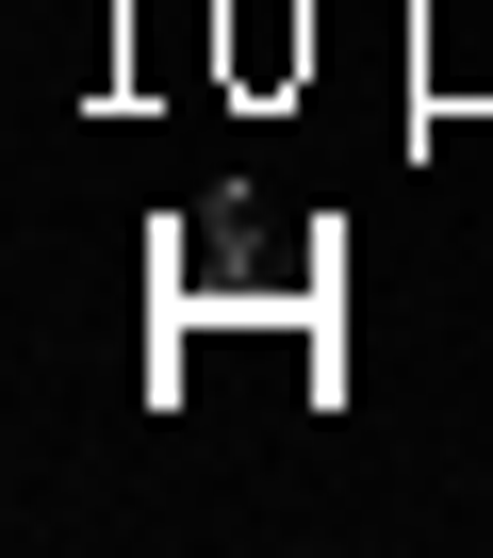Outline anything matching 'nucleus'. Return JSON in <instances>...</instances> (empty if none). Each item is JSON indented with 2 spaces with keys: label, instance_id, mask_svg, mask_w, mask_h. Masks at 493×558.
Returning a JSON list of instances; mask_svg holds the SVG:
<instances>
[{
  "label": "nucleus",
  "instance_id": "obj_3",
  "mask_svg": "<svg viewBox=\"0 0 493 558\" xmlns=\"http://www.w3.org/2000/svg\"><path fill=\"white\" fill-rule=\"evenodd\" d=\"M411 99H428V116H460V99H493V17H477V0H460V17H428V34H411Z\"/></svg>",
  "mask_w": 493,
  "mask_h": 558
},
{
  "label": "nucleus",
  "instance_id": "obj_1",
  "mask_svg": "<svg viewBox=\"0 0 493 558\" xmlns=\"http://www.w3.org/2000/svg\"><path fill=\"white\" fill-rule=\"evenodd\" d=\"M329 246L346 230L264 246V197H197L165 230V313H329Z\"/></svg>",
  "mask_w": 493,
  "mask_h": 558
},
{
  "label": "nucleus",
  "instance_id": "obj_2",
  "mask_svg": "<svg viewBox=\"0 0 493 558\" xmlns=\"http://www.w3.org/2000/svg\"><path fill=\"white\" fill-rule=\"evenodd\" d=\"M214 66H230V99H297L313 83V0H230V17H214Z\"/></svg>",
  "mask_w": 493,
  "mask_h": 558
}]
</instances>
